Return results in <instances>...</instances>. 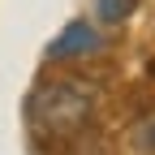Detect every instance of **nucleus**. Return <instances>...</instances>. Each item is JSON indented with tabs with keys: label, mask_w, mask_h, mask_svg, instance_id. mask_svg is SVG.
<instances>
[{
	"label": "nucleus",
	"mask_w": 155,
	"mask_h": 155,
	"mask_svg": "<svg viewBox=\"0 0 155 155\" xmlns=\"http://www.w3.org/2000/svg\"><path fill=\"white\" fill-rule=\"evenodd\" d=\"M138 147H147V151H155V121H147V125L138 129Z\"/></svg>",
	"instance_id": "nucleus-4"
},
{
	"label": "nucleus",
	"mask_w": 155,
	"mask_h": 155,
	"mask_svg": "<svg viewBox=\"0 0 155 155\" xmlns=\"http://www.w3.org/2000/svg\"><path fill=\"white\" fill-rule=\"evenodd\" d=\"M134 9H138V0H95V13H99V22H108V26L125 22Z\"/></svg>",
	"instance_id": "nucleus-3"
},
{
	"label": "nucleus",
	"mask_w": 155,
	"mask_h": 155,
	"mask_svg": "<svg viewBox=\"0 0 155 155\" xmlns=\"http://www.w3.org/2000/svg\"><path fill=\"white\" fill-rule=\"evenodd\" d=\"M95 48H99L95 26H91V22H69V26L48 43V56H52V61H65V56H82V52H95Z\"/></svg>",
	"instance_id": "nucleus-2"
},
{
	"label": "nucleus",
	"mask_w": 155,
	"mask_h": 155,
	"mask_svg": "<svg viewBox=\"0 0 155 155\" xmlns=\"http://www.w3.org/2000/svg\"><path fill=\"white\" fill-rule=\"evenodd\" d=\"M95 99L99 91L82 78H61V82H43L30 104H26V125L30 138L39 147H65L69 138H78L91 116H95Z\"/></svg>",
	"instance_id": "nucleus-1"
}]
</instances>
